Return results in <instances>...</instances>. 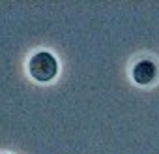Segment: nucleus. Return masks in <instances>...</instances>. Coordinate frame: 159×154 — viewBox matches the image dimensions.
Segmentation results:
<instances>
[{
    "label": "nucleus",
    "instance_id": "f257e3e1",
    "mask_svg": "<svg viewBox=\"0 0 159 154\" xmlns=\"http://www.w3.org/2000/svg\"><path fill=\"white\" fill-rule=\"evenodd\" d=\"M28 73L39 83H49L58 75V60L49 51H38L28 60Z\"/></svg>",
    "mask_w": 159,
    "mask_h": 154
},
{
    "label": "nucleus",
    "instance_id": "f03ea898",
    "mask_svg": "<svg viewBox=\"0 0 159 154\" xmlns=\"http://www.w3.org/2000/svg\"><path fill=\"white\" fill-rule=\"evenodd\" d=\"M131 73H133V81L137 85L146 87V85H152L155 81V77H157V66H155V62H152L148 58H142V60H139L133 66Z\"/></svg>",
    "mask_w": 159,
    "mask_h": 154
}]
</instances>
